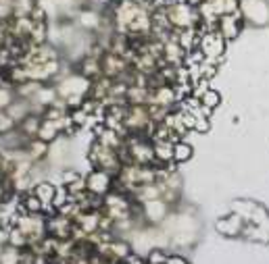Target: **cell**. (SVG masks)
<instances>
[{"label":"cell","mask_w":269,"mask_h":264,"mask_svg":"<svg viewBox=\"0 0 269 264\" xmlns=\"http://www.w3.org/2000/svg\"><path fill=\"white\" fill-rule=\"evenodd\" d=\"M217 229H219V233H223V235H238L242 231V218L236 216V214L225 216V218H221V221L217 223Z\"/></svg>","instance_id":"2"},{"label":"cell","mask_w":269,"mask_h":264,"mask_svg":"<svg viewBox=\"0 0 269 264\" xmlns=\"http://www.w3.org/2000/svg\"><path fill=\"white\" fill-rule=\"evenodd\" d=\"M200 104L207 106V108H215V106L219 104V94L213 92V90H207V92L202 94V98H200Z\"/></svg>","instance_id":"6"},{"label":"cell","mask_w":269,"mask_h":264,"mask_svg":"<svg viewBox=\"0 0 269 264\" xmlns=\"http://www.w3.org/2000/svg\"><path fill=\"white\" fill-rule=\"evenodd\" d=\"M55 194H57V188L52 183H48V181H40V183L34 185V196L40 198V200L44 202V206L46 204H52V198H55Z\"/></svg>","instance_id":"3"},{"label":"cell","mask_w":269,"mask_h":264,"mask_svg":"<svg viewBox=\"0 0 269 264\" xmlns=\"http://www.w3.org/2000/svg\"><path fill=\"white\" fill-rule=\"evenodd\" d=\"M167 252L163 248H153L148 252V256H146V264H165L167 262Z\"/></svg>","instance_id":"5"},{"label":"cell","mask_w":269,"mask_h":264,"mask_svg":"<svg viewBox=\"0 0 269 264\" xmlns=\"http://www.w3.org/2000/svg\"><path fill=\"white\" fill-rule=\"evenodd\" d=\"M190 156H192V148L188 144H184V141H178V144H174V160L184 162Z\"/></svg>","instance_id":"4"},{"label":"cell","mask_w":269,"mask_h":264,"mask_svg":"<svg viewBox=\"0 0 269 264\" xmlns=\"http://www.w3.org/2000/svg\"><path fill=\"white\" fill-rule=\"evenodd\" d=\"M165 264H188V262H186L184 258H181V256H169Z\"/></svg>","instance_id":"7"},{"label":"cell","mask_w":269,"mask_h":264,"mask_svg":"<svg viewBox=\"0 0 269 264\" xmlns=\"http://www.w3.org/2000/svg\"><path fill=\"white\" fill-rule=\"evenodd\" d=\"M113 188V181H111V173H106L102 169H94L90 171V175L86 177V190L92 196H102Z\"/></svg>","instance_id":"1"}]
</instances>
